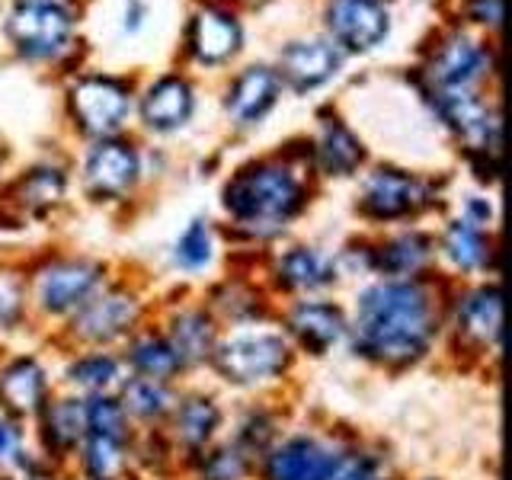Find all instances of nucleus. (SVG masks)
<instances>
[{
  "label": "nucleus",
  "instance_id": "obj_6",
  "mask_svg": "<svg viewBox=\"0 0 512 480\" xmlns=\"http://www.w3.org/2000/svg\"><path fill=\"white\" fill-rule=\"evenodd\" d=\"M77 122L93 135H109L128 116V90L109 77H87L71 93Z\"/></svg>",
  "mask_w": 512,
  "mask_h": 480
},
{
  "label": "nucleus",
  "instance_id": "obj_21",
  "mask_svg": "<svg viewBox=\"0 0 512 480\" xmlns=\"http://www.w3.org/2000/svg\"><path fill=\"white\" fill-rule=\"evenodd\" d=\"M484 68V52L471 42V39H452L448 42L436 64H432V77L439 80L442 90H464L471 80Z\"/></svg>",
  "mask_w": 512,
  "mask_h": 480
},
{
  "label": "nucleus",
  "instance_id": "obj_25",
  "mask_svg": "<svg viewBox=\"0 0 512 480\" xmlns=\"http://www.w3.org/2000/svg\"><path fill=\"white\" fill-rule=\"evenodd\" d=\"M279 279L288 288H320V285H327L333 279V269L320 253H314L308 247H298V250L282 256Z\"/></svg>",
  "mask_w": 512,
  "mask_h": 480
},
{
  "label": "nucleus",
  "instance_id": "obj_8",
  "mask_svg": "<svg viewBox=\"0 0 512 480\" xmlns=\"http://www.w3.org/2000/svg\"><path fill=\"white\" fill-rule=\"evenodd\" d=\"M135 320H138V301L132 295L106 292L80 304L74 317V333L87 343H109L132 330Z\"/></svg>",
  "mask_w": 512,
  "mask_h": 480
},
{
  "label": "nucleus",
  "instance_id": "obj_19",
  "mask_svg": "<svg viewBox=\"0 0 512 480\" xmlns=\"http://www.w3.org/2000/svg\"><path fill=\"white\" fill-rule=\"evenodd\" d=\"M276 93H279V80L269 68H250L237 77V84L231 87L228 96V112L237 122H256L263 119L269 106L276 103Z\"/></svg>",
  "mask_w": 512,
  "mask_h": 480
},
{
  "label": "nucleus",
  "instance_id": "obj_5",
  "mask_svg": "<svg viewBox=\"0 0 512 480\" xmlns=\"http://www.w3.org/2000/svg\"><path fill=\"white\" fill-rule=\"evenodd\" d=\"M7 32L26 55H52L68 39L71 20L52 0H23L10 13Z\"/></svg>",
  "mask_w": 512,
  "mask_h": 480
},
{
  "label": "nucleus",
  "instance_id": "obj_17",
  "mask_svg": "<svg viewBox=\"0 0 512 480\" xmlns=\"http://www.w3.org/2000/svg\"><path fill=\"white\" fill-rule=\"evenodd\" d=\"M458 336L477 349H490L500 340V292L477 288L458 308Z\"/></svg>",
  "mask_w": 512,
  "mask_h": 480
},
{
  "label": "nucleus",
  "instance_id": "obj_29",
  "mask_svg": "<svg viewBox=\"0 0 512 480\" xmlns=\"http://www.w3.org/2000/svg\"><path fill=\"white\" fill-rule=\"evenodd\" d=\"M445 253L455 266L477 269L487 263V240L471 221H455L445 234Z\"/></svg>",
  "mask_w": 512,
  "mask_h": 480
},
{
  "label": "nucleus",
  "instance_id": "obj_23",
  "mask_svg": "<svg viewBox=\"0 0 512 480\" xmlns=\"http://www.w3.org/2000/svg\"><path fill=\"white\" fill-rule=\"evenodd\" d=\"M218 423H221V413L215 407V400H208V397H186L173 413V432L186 448H202L215 436Z\"/></svg>",
  "mask_w": 512,
  "mask_h": 480
},
{
  "label": "nucleus",
  "instance_id": "obj_3",
  "mask_svg": "<svg viewBox=\"0 0 512 480\" xmlns=\"http://www.w3.org/2000/svg\"><path fill=\"white\" fill-rule=\"evenodd\" d=\"M218 372L234 384H256L276 378L288 365V343L272 330H244L224 340L215 352Z\"/></svg>",
  "mask_w": 512,
  "mask_h": 480
},
{
  "label": "nucleus",
  "instance_id": "obj_10",
  "mask_svg": "<svg viewBox=\"0 0 512 480\" xmlns=\"http://www.w3.org/2000/svg\"><path fill=\"white\" fill-rule=\"evenodd\" d=\"M336 455L314 439H288L266 461V480H327Z\"/></svg>",
  "mask_w": 512,
  "mask_h": 480
},
{
  "label": "nucleus",
  "instance_id": "obj_26",
  "mask_svg": "<svg viewBox=\"0 0 512 480\" xmlns=\"http://www.w3.org/2000/svg\"><path fill=\"white\" fill-rule=\"evenodd\" d=\"M359 160H362V144L352 138L349 128H343L340 122H327L324 138H320V164H324V170L346 176L359 167Z\"/></svg>",
  "mask_w": 512,
  "mask_h": 480
},
{
  "label": "nucleus",
  "instance_id": "obj_30",
  "mask_svg": "<svg viewBox=\"0 0 512 480\" xmlns=\"http://www.w3.org/2000/svg\"><path fill=\"white\" fill-rule=\"evenodd\" d=\"M135 416H144V420H154V416H164L170 410V391L164 381L157 378H135L125 388V407Z\"/></svg>",
  "mask_w": 512,
  "mask_h": 480
},
{
  "label": "nucleus",
  "instance_id": "obj_7",
  "mask_svg": "<svg viewBox=\"0 0 512 480\" xmlns=\"http://www.w3.org/2000/svg\"><path fill=\"white\" fill-rule=\"evenodd\" d=\"M100 285V266L93 263H55L39 272L36 279V298L45 311L64 314L80 308L87 298H93Z\"/></svg>",
  "mask_w": 512,
  "mask_h": 480
},
{
  "label": "nucleus",
  "instance_id": "obj_37",
  "mask_svg": "<svg viewBox=\"0 0 512 480\" xmlns=\"http://www.w3.org/2000/svg\"><path fill=\"white\" fill-rule=\"evenodd\" d=\"M16 452H20V436H16V429L10 423L0 420V464L13 461Z\"/></svg>",
  "mask_w": 512,
  "mask_h": 480
},
{
  "label": "nucleus",
  "instance_id": "obj_18",
  "mask_svg": "<svg viewBox=\"0 0 512 480\" xmlns=\"http://www.w3.org/2000/svg\"><path fill=\"white\" fill-rule=\"evenodd\" d=\"M439 112L474 144V148L496 144V122L487 116V109L468 93V87L464 90H442L439 93Z\"/></svg>",
  "mask_w": 512,
  "mask_h": 480
},
{
  "label": "nucleus",
  "instance_id": "obj_4",
  "mask_svg": "<svg viewBox=\"0 0 512 480\" xmlns=\"http://www.w3.org/2000/svg\"><path fill=\"white\" fill-rule=\"evenodd\" d=\"M87 474L90 480H119L125 471V410L112 397L87 404Z\"/></svg>",
  "mask_w": 512,
  "mask_h": 480
},
{
  "label": "nucleus",
  "instance_id": "obj_20",
  "mask_svg": "<svg viewBox=\"0 0 512 480\" xmlns=\"http://www.w3.org/2000/svg\"><path fill=\"white\" fill-rule=\"evenodd\" d=\"M144 122L157 132H170V128H180L192 116V90L186 80L167 77L154 84L144 96Z\"/></svg>",
  "mask_w": 512,
  "mask_h": 480
},
{
  "label": "nucleus",
  "instance_id": "obj_12",
  "mask_svg": "<svg viewBox=\"0 0 512 480\" xmlns=\"http://www.w3.org/2000/svg\"><path fill=\"white\" fill-rule=\"evenodd\" d=\"M138 154L122 141L100 144L87 160V183L96 196H122L135 183Z\"/></svg>",
  "mask_w": 512,
  "mask_h": 480
},
{
  "label": "nucleus",
  "instance_id": "obj_31",
  "mask_svg": "<svg viewBox=\"0 0 512 480\" xmlns=\"http://www.w3.org/2000/svg\"><path fill=\"white\" fill-rule=\"evenodd\" d=\"M68 378L77 388H87V391H103L109 384H116L119 378V362L106 356V352H93V356L77 359L68 368Z\"/></svg>",
  "mask_w": 512,
  "mask_h": 480
},
{
  "label": "nucleus",
  "instance_id": "obj_38",
  "mask_svg": "<svg viewBox=\"0 0 512 480\" xmlns=\"http://www.w3.org/2000/svg\"><path fill=\"white\" fill-rule=\"evenodd\" d=\"M474 16L480 23H496L500 20V0H474Z\"/></svg>",
  "mask_w": 512,
  "mask_h": 480
},
{
  "label": "nucleus",
  "instance_id": "obj_9",
  "mask_svg": "<svg viewBox=\"0 0 512 480\" xmlns=\"http://www.w3.org/2000/svg\"><path fill=\"white\" fill-rule=\"evenodd\" d=\"M333 36L349 48H372L388 32V13L378 0H333L327 10Z\"/></svg>",
  "mask_w": 512,
  "mask_h": 480
},
{
  "label": "nucleus",
  "instance_id": "obj_11",
  "mask_svg": "<svg viewBox=\"0 0 512 480\" xmlns=\"http://www.w3.org/2000/svg\"><path fill=\"white\" fill-rule=\"evenodd\" d=\"M423 186L410 180L407 173L397 170H378L372 173V180L365 183V199L362 208L372 218H400L410 215L423 202Z\"/></svg>",
  "mask_w": 512,
  "mask_h": 480
},
{
  "label": "nucleus",
  "instance_id": "obj_24",
  "mask_svg": "<svg viewBox=\"0 0 512 480\" xmlns=\"http://www.w3.org/2000/svg\"><path fill=\"white\" fill-rule=\"evenodd\" d=\"M87 432V407L77 400H55L45 413V442L58 448V452H71V448L84 439Z\"/></svg>",
  "mask_w": 512,
  "mask_h": 480
},
{
  "label": "nucleus",
  "instance_id": "obj_33",
  "mask_svg": "<svg viewBox=\"0 0 512 480\" xmlns=\"http://www.w3.org/2000/svg\"><path fill=\"white\" fill-rule=\"evenodd\" d=\"M176 260L186 269H202L212 260V231H208L205 221L189 224V231L180 237V244H176Z\"/></svg>",
  "mask_w": 512,
  "mask_h": 480
},
{
  "label": "nucleus",
  "instance_id": "obj_32",
  "mask_svg": "<svg viewBox=\"0 0 512 480\" xmlns=\"http://www.w3.org/2000/svg\"><path fill=\"white\" fill-rule=\"evenodd\" d=\"M61 192H64V180L58 170H36V173H29L20 186L23 205H29V208L55 205L61 199Z\"/></svg>",
  "mask_w": 512,
  "mask_h": 480
},
{
  "label": "nucleus",
  "instance_id": "obj_35",
  "mask_svg": "<svg viewBox=\"0 0 512 480\" xmlns=\"http://www.w3.org/2000/svg\"><path fill=\"white\" fill-rule=\"evenodd\" d=\"M327 480H381V474L368 455H336Z\"/></svg>",
  "mask_w": 512,
  "mask_h": 480
},
{
  "label": "nucleus",
  "instance_id": "obj_16",
  "mask_svg": "<svg viewBox=\"0 0 512 480\" xmlns=\"http://www.w3.org/2000/svg\"><path fill=\"white\" fill-rule=\"evenodd\" d=\"M189 45L192 55L205 64H218L224 58H231L240 45V26L234 23V16L221 10H202L189 29Z\"/></svg>",
  "mask_w": 512,
  "mask_h": 480
},
{
  "label": "nucleus",
  "instance_id": "obj_1",
  "mask_svg": "<svg viewBox=\"0 0 512 480\" xmlns=\"http://www.w3.org/2000/svg\"><path fill=\"white\" fill-rule=\"evenodd\" d=\"M436 336V308L420 282H378L359 298L356 346L381 365L416 362Z\"/></svg>",
  "mask_w": 512,
  "mask_h": 480
},
{
  "label": "nucleus",
  "instance_id": "obj_15",
  "mask_svg": "<svg viewBox=\"0 0 512 480\" xmlns=\"http://www.w3.org/2000/svg\"><path fill=\"white\" fill-rule=\"evenodd\" d=\"M45 400V372L36 359H16L0 372V404L13 416L39 413Z\"/></svg>",
  "mask_w": 512,
  "mask_h": 480
},
{
  "label": "nucleus",
  "instance_id": "obj_28",
  "mask_svg": "<svg viewBox=\"0 0 512 480\" xmlns=\"http://www.w3.org/2000/svg\"><path fill=\"white\" fill-rule=\"evenodd\" d=\"M132 365L141 372V378H157V381H167L183 368L180 356H176L164 336H141L132 346Z\"/></svg>",
  "mask_w": 512,
  "mask_h": 480
},
{
  "label": "nucleus",
  "instance_id": "obj_22",
  "mask_svg": "<svg viewBox=\"0 0 512 480\" xmlns=\"http://www.w3.org/2000/svg\"><path fill=\"white\" fill-rule=\"evenodd\" d=\"M173 352L180 356V362H202L215 352V327L202 311H183L180 317H173L170 340Z\"/></svg>",
  "mask_w": 512,
  "mask_h": 480
},
{
  "label": "nucleus",
  "instance_id": "obj_36",
  "mask_svg": "<svg viewBox=\"0 0 512 480\" xmlns=\"http://www.w3.org/2000/svg\"><path fill=\"white\" fill-rule=\"evenodd\" d=\"M20 317V292L10 282H0V327L13 324Z\"/></svg>",
  "mask_w": 512,
  "mask_h": 480
},
{
  "label": "nucleus",
  "instance_id": "obj_27",
  "mask_svg": "<svg viewBox=\"0 0 512 480\" xmlns=\"http://www.w3.org/2000/svg\"><path fill=\"white\" fill-rule=\"evenodd\" d=\"M426 260H429V240L420 234H404L381 247L378 269L388 272V276H413V272L423 269Z\"/></svg>",
  "mask_w": 512,
  "mask_h": 480
},
{
  "label": "nucleus",
  "instance_id": "obj_2",
  "mask_svg": "<svg viewBox=\"0 0 512 480\" xmlns=\"http://www.w3.org/2000/svg\"><path fill=\"white\" fill-rule=\"evenodd\" d=\"M228 212L250 228H279L298 212L301 186L292 173L276 164H260L240 170L224 189Z\"/></svg>",
  "mask_w": 512,
  "mask_h": 480
},
{
  "label": "nucleus",
  "instance_id": "obj_34",
  "mask_svg": "<svg viewBox=\"0 0 512 480\" xmlns=\"http://www.w3.org/2000/svg\"><path fill=\"white\" fill-rule=\"evenodd\" d=\"M244 471H247V461L240 455V448H215V452H208L205 461H202V480H244Z\"/></svg>",
  "mask_w": 512,
  "mask_h": 480
},
{
  "label": "nucleus",
  "instance_id": "obj_13",
  "mask_svg": "<svg viewBox=\"0 0 512 480\" xmlns=\"http://www.w3.org/2000/svg\"><path fill=\"white\" fill-rule=\"evenodd\" d=\"M340 68V52L327 42H295L282 52V77L295 90H311Z\"/></svg>",
  "mask_w": 512,
  "mask_h": 480
},
{
  "label": "nucleus",
  "instance_id": "obj_14",
  "mask_svg": "<svg viewBox=\"0 0 512 480\" xmlns=\"http://www.w3.org/2000/svg\"><path fill=\"white\" fill-rule=\"evenodd\" d=\"M288 330L298 336V343L311 352H327L346 330L343 311L327 301H301L288 314Z\"/></svg>",
  "mask_w": 512,
  "mask_h": 480
}]
</instances>
